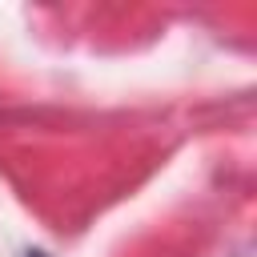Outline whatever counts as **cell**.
Returning a JSON list of instances; mask_svg holds the SVG:
<instances>
[{
  "instance_id": "obj_1",
  "label": "cell",
  "mask_w": 257,
  "mask_h": 257,
  "mask_svg": "<svg viewBox=\"0 0 257 257\" xmlns=\"http://www.w3.org/2000/svg\"><path fill=\"white\" fill-rule=\"evenodd\" d=\"M32 257H44V253H32Z\"/></svg>"
}]
</instances>
